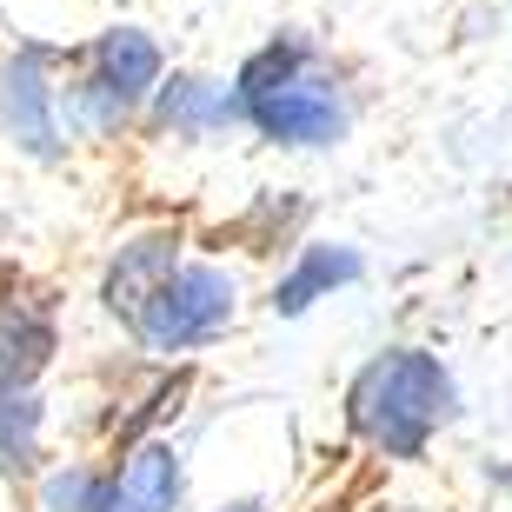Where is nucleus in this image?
Here are the masks:
<instances>
[{
    "label": "nucleus",
    "mask_w": 512,
    "mask_h": 512,
    "mask_svg": "<svg viewBox=\"0 0 512 512\" xmlns=\"http://www.w3.org/2000/svg\"><path fill=\"white\" fill-rule=\"evenodd\" d=\"M94 80L107 94H120L127 107L140 94H153V87H160V47H153V34H140V27H107V34L94 40Z\"/></svg>",
    "instance_id": "7"
},
{
    "label": "nucleus",
    "mask_w": 512,
    "mask_h": 512,
    "mask_svg": "<svg viewBox=\"0 0 512 512\" xmlns=\"http://www.w3.org/2000/svg\"><path fill=\"white\" fill-rule=\"evenodd\" d=\"M220 512H266L260 499H233V506H220Z\"/></svg>",
    "instance_id": "14"
},
{
    "label": "nucleus",
    "mask_w": 512,
    "mask_h": 512,
    "mask_svg": "<svg viewBox=\"0 0 512 512\" xmlns=\"http://www.w3.org/2000/svg\"><path fill=\"white\" fill-rule=\"evenodd\" d=\"M346 419H353V433L373 439L380 453L419 459L426 439L453 419V373H446L433 353H419V346H393V353H380V360L353 380Z\"/></svg>",
    "instance_id": "1"
},
{
    "label": "nucleus",
    "mask_w": 512,
    "mask_h": 512,
    "mask_svg": "<svg viewBox=\"0 0 512 512\" xmlns=\"http://www.w3.org/2000/svg\"><path fill=\"white\" fill-rule=\"evenodd\" d=\"M40 459V399L27 386H0V473H27Z\"/></svg>",
    "instance_id": "11"
},
{
    "label": "nucleus",
    "mask_w": 512,
    "mask_h": 512,
    "mask_svg": "<svg viewBox=\"0 0 512 512\" xmlns=\"http://www.w3.org/2000/svg\"><path fill=\"white\" fill-rule=\"evenodd\" d=\"M0 127L20 153L54 160L60 153V100H54V54L20 47L0 74Z\"/></svg>",
    "instance_id": "4"
},
{
    "label": "nucleus",
    "mask_w": 512,
    "mask_h": 512,
    "mask_svg": "<svg viewBox=\"0 0 512 512\" xmlns=\"http://www.w3.org/2000/svg\"><path fill=\"white\" fill-rule=\"evenodd\" d=\"M233 320V280L220 266H180L160 293L147 300V313L133 320L147 353H187V346L213 340Z\"/></svg>",
    "instance_id": "2"
},
{
    "label": "nucleus",
    "mask_w": 512,
    "mask_h": 512,
    "mask_svg": "<svg viewBox=\"0 0 512 512\" xmlns=\"http://www.w3.org/2000/svg\"><path fill=\"white\" fill-rule=\"evenodd\" d=\"M74 114H80V127H120V120H127V100L120 94H107V87H100V80H87V87H74Z\"/></svg>",
    "instance_id": "13"
},
{
    "label": "nucleus",
    "mask_w": 512,
    "mask_h": 512,
    "mask_svg": "<svg viewBox=\"0 0 512 512\" xmlns=\"http://www.w3.org/2000/svg\"><path fill=\"white\" fill-rule=\"evenodd\" d=\"M153 120L173 133H227L233 120H247L240 94L220 87V80H200V74H173L167 87H153Z\"/></svg>",
    "instance_id": "5"
},
{
    "label": "nucleus",
    "mask_w": 512,
    "mask_h": 512,
    "mask_svg": "<svg viewBox=\"0 0 512 512\" xmlns=\"http://www.w3.org/2000/svg\"><path fill=\"white\" fill-rule=\"evenodd\" d=\"M54 353V326L34 300H0V386H27Z\"/></svg>",
    "instance_id": "9"
},
{
    "label": "nucleus",
    "mask_w": 512,
    "mask_h": 512,
    "mask_svg": "<svg viewBox=\"0 0 512 512\" xmlns=\"http://www.w3.org/2000/svg\"><path fill=\"white\" fill-rule=\"evenodd\" d=\"M173 247H180L173 233H140L133 247H120L114 273H107V306H114L127 326L140 320V313H147V300L173 280V273H180V266H173Z\"/></svg>",
    "instance_id": "6"
},
{
    "label": "nucleus",
    "mask_w": 512,
    "mask_h": 512,
    "mask_svg": "<svg viewBox=\"0 0 512 512\" xmlns=\"http://www.w3.org/2000/svg\"><path fill=\"white\" fill-rule=\"evenodd\" d=\"M240 107H247V120L266 140H286V147H333L346 133L340 80L320 74L313 60H306L300 74H286V80H273V87H260V94H247Z\"/></svg>",
    "instance_id": "3"
},
{
    "label": "nucleus",
    "mask_w": 512,
    "mask_h": 512,
    "mask_svg": "<svg viewBox=\"0 0 512 512\" xmlns=\"http://www.w3.org/2000/svg\"><path fill=\"white\" fill-rule=\"evenodd\" d=\"M180 486H187L180 453H173L167 439H147L114 479V512H173L180 506Z\"/></svg>",
    "instance_id": "8"
},
{
    "label": "nucleus",
    "mask_w": 512,
    "mask_h": 512,
    "mask_svg": "<svg viewBox=\"0 0 512 512\" xmlns=\"http://www.w3.org/2000/svg\"><path fill=\"white\" fill-rule=\"evenodd\" d=\"M47 512H114V479L67 466V473L47 479Z\"/></svg>",
    "instance_id": "12"
},
{
    "label": "nucleus",
    "mask_w": 512,
    "mask_h": 512,
    "mask_svg": "<svg viewBox=\"0 0 512 512\" xmlns=\"http://www.w3.org/2000/svg\"><path fill=\"white\" fill-rule=\"evenodd\" d=\"M353 280H360V253L353 247H306L300 266L273 286V313L293 320V313H306L313 300H326L333 286H353Z\"/></svg>",
    "instance_id": "10"
}]
</instances>
